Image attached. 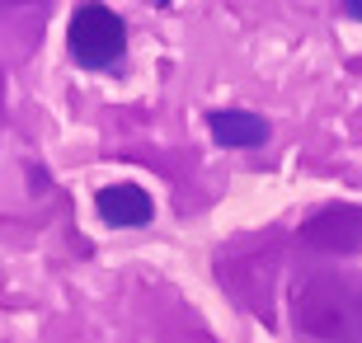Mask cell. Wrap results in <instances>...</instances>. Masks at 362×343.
<instances>
[{
	"label": "cell",
	"mask_w": 362,
	"mask_h": 343,
	"mask_svg": "<svg viewBox=\"0 0 362 343\" xmlns=\"http://www.w3.org/2000/svg\"><path fill=\"white\" fill-rule=\"evenodd\" d=\"M344 14H349V19H358V24H362V0H344Z\"/></svg>",
	"instance_id": "8992f818"
},
{
	"label": "cell",
	"mask_w": 362,
	"mask_h": 343,
	"mask_svg": "<svg viewBox=\"0 0 362 343\" xmlns=\"http://www.w3.org/2000/svg\"><path fill=\"white\" fill-rule=\"evenodd\" d=\"M207 132L221 146L250 151V146L269 141V122L259 118V113H245V108H216V113H207Z\"/></svg>",
	"instance_id": "5b68a950"
},
{
	"label": "cell",
	"mask_w": 362,
	"mask_h": 343,
	"mask_svg": "<svg viewBox=\"0 0 362 343\" xmlns=\"http://www.w3.org/2000/svg\"><path fill=\"white\" fill-rule=\"evenodd\" d=\"M94 207H99L104 226H113V231H132V226H146L151 216H156L151 193H146V188H136V184H108V188H99Z\"/></svg>",
	"instance_id": "277c9868"
},
{
	"label": "cell",
	"mask_w": 362,
	"mask_h": 343,
	"mask_svg": "<svg viewBox=\"0 0 362 343\" xmlns=\"http://www.w3.org/2000/svg\"><path fill=\"white\" fill-rule=\"evenodd\" d=\"M66 47H71V57H76V66L104 71L127 52V28H122V19L108 10V5H81L76 19H71Z\"/></svg>",
	"instance_id": "7a4b0ae2"
},
{
	"label": "cell",
	"mask_w": 362,
	"mask_h": 343,
	"mask_svg": "<svg viewBox=\"0 0 362 343\" xmlns=\"http://www.w3.org/2000/svg\"><path fill=\"white\" fill-rule=\"evenodd\" d=\"M296 330L320 343H362V287L329 273H310L292 291Z\"/></svg>",
	"instance_id": "6da1fadb"
},
{
	"label": "cell",
	"mask_w": 362,
	"mask_h": 343,
	"mask_svg": "<svg viewBox=\"0 0 362 343\" xmlns=\"http://www.w3.org/2000/svg\"><path fill=\"white\" fill-rule=\"evenodd\" d=\"M0 5H42V0H0Z\"/></svg>",
	"instance_id": "52a82bcc"
},
{
	"label": "cell",
	"mask_w": 362,
	"mask_h": 343,
	"mask_svg": "<svg viewBox=\"0 0 362 343\" xmlns=\"http://www.w3.org/2000/svg\"><path fill=\"white\" fill-rule=\"evenodd\" d=\"M156 5H170V0H156Z\"/></svg>",
	"instance_id": "ba28073f"
},
{
	"label": "cell",
	"mask_w": 362,
	"mask_h": 343,
	"mask_svg": "<svg viewBox=\"0 0 362 343\" xmlns=\"http://www.w3.org/2000/svg\"><path fill=\"white\" fill-rule=\"evenodd\" d=\"M301 240L325 254H353L362 250V207H325L301 226Z\"/></svg>",
	"instance_id": "3957f363"
}]
</instances>
